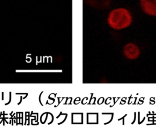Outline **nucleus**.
<instances>
[{
    "label": "nucleus",
    "mask_w": 156,
    "mask_h": 131,
    "mask_svg": "<svg viewBox=\"0 0 156 131\" xmlns=\"http://www.w3.org/2000/svg\"><path fill=\"white\" fill-rule=\"evenodd\" d=\"M107 23L115 30H121L129 27L133 22V16L129 10L123 7L113 9L108 14Z\"/></svg>",
    "instance_id": "f257e3e1"
},
{
    "label": "nucleus",
    "mask_w": 156,
    "mask_h": 131,
    "mask_svg": "<svg viewBox=\"0 0 156 131\" xmlns=\"http://www.w3.org/2000/svg\"><path fill=\"white\" fill-rule=\"evenodd\" d=\"M123 53L126 58L132 60L138 58L140 55L139 48L133 43H129L125 46Z\"/></svg>",
    "instance_id": "f03ea898"
},
{
    "label": "nucleus",
    "mask_w": 156,
    "mask_h": 131,
    "mask_svg": "<svg viewBox=\"0 0 156 131\" xmlns=\"http://www.w3.org/2000/svg\"><path fill=\"white\" fill-rule=\"evenodd\" d=\"M140 5L146 14L156 16V0H141Z\"/></svg>",
    "instance_id": "7ed1b4c3"
}]
</instances>
